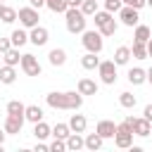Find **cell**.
Segmentation results:
<instances>
[{
    "instance_id": "46",
    "label": "cell",
    "mask_w": 152,
    "mask_h": 152,
    "mask_svg": "<svg viewBox=\"0 0 152 152\" xmlns=\"http://www.w3.org/2000/svg\"><path fill=\"white\" fill-rule=\"evenodd\" d=\"M5 133H7V131H5V128H0V142L5 140Z\"/></svg>"
},
{
    "instance_id": "43",
    "label": "cell",
    "mask_w": 152,
    "mask_h": 152,
    "mask_svg": "<svg viewBox=\"0 0 152 152\" xmlns=\"http://www.w3.org/2000/svg\"><path fill=\"white\" fill-rule=\"evenodd\" d=\"M66 5H69V7H81L83 0H66Z\"/></svg>"
},
{
    "instance_id": "35",
    "label": "cell",
    "mask_w": 152,
    "mask_h": 152,
    "mask_svg": "<svg viewBox=\"0 0 152 152\" xmlns=\"http://www.w3.org/2000/svg\"><path fill=\"white\" fill-rule=\"evenodd\" d=\"M64 150H66V140L55 138V140L50 142V152H64Z\"/></svg>"
},
{
    "instance_id": "8",
    "label": "cell",
    "mask_w": 152,
    "mask_h": 152,
    "mask_svg": "<svg viewBox=\"0 0 152 152\" xmlns=\"http://www.w3.org/2000/svg\"><path fill=\"white\" fill-rule=\"evenodd\" d=\"M21 69L26 71V76H40V64L33 55H21Z\"/></svg>"
},
{
    "instance_id": "24",
    "label": "cell",
    "mask_w": 152,
    "mask_h": 152,
    "mask_svg": "<svg viewBox=\"0 0 152 152\" xmlns=\"http://www.w3.org/2000/svg\"><path fill=\"white\" fill-rule=\"evenodd\" d=\"M138 43H147L150 38H152V31H150V26H145V24H138L135 26V36H133Z\"/></svg>"
},
{
    "instance_id": "31",
    "label": "cell",
    "mask_w": 152,
    "mask_h": 152,
    "mask_svg": "<svg viewBox=\"0 0 152 152\" xmlns=\"http://www.w3.org/2000/svg\"><path fill=\"white\" fill-rule=\"evenodd\" d=\"M45 5H48L52 12H66V10H69L66 0H45Z\"/></svg>"
},
{
    "instance_id": "48",
    "label": "cell",
    "mask_w": 152,
    "mask_h": 152,
    "mask_svg": "<svg viewBox=\"0 0 152 152\" xmlns=\"http://www.w3.org/2000/svg\"><path fill=\"white\" fill-rule=\"evenodd\" d=\"M147 5H150V7H152V0H147Z\"/></svg>"
},
{
    "instance_id": "26",
    "label": "cell",
    "mask_w": 152,
    "mask_h": 152,
    "mask_svg": "<svg viewBox=\"0 0 152 152\" xmlns=\"http://www.w3.org/2000/svg\"><path fill=\"white\" fill-rule=\"evenodd\" d=\"M95 55H97V52H86V55L81 57L83 69H97V66H100V59H97Z\"/></svg>"
},
{
    "instance_id": "13",
    "label": "cell",
    "mask_w": 152,
    "mask_h": 152,
    "mask_svg": "<svg viewBox=\"0 0 152 152\" xmlns=\"http://www.w3.org/2000/svg\"><path fill=\"white\" fill-rule=\"evenodd\" d=\"M86 126H88V121H86L83 114H71V119H69V128H71L74 133H83Z\"/></svg>"
},
{
    "instance_id": "45",
    "label": "cell",
    "mask_w": 152,
    "mask_h": 152,
    "mask_svg": "<svg viewBox=\"0 0 152 152\" xmlns=\"http://www.w3.org/2000/svg\"><path fill=\"white\" fill-rule=\"evenodd\" d=\"M147 83H150V86H152V66H150V69H147Z\"/></svg>"
},
{
    "instance_id": "2",
    "label": "cell",
    "mask_w": 152,
    "mask_h": 152,
    "mask_svg": "<svg viewBox=\"0 0 152 152\" xmlns=\"http://www.w3.org/2000/svg\"><path fill=\"white\" fill-rule=\"evenodd\" d=\"M64 19H66L69 33H83L86 31V14L81 12V7H69L64 12Z\"/></svg>"
},
{
    "instance_id": "28",
    "label": "cell",
    "mask_w": 152,
    "mask_h": 152,
    "mask_svg": "<svg viewBox=\"0 0 152 152\" xmlns=\"http://www.w3.org/2000/svg\"><path fill=\"white\" fill-rule=\"evenodd\" d=\"M71 133H74V131L69 128V124H57V126L52 128V135H55V138H62V140H66Z\"/></svg>"
},
{
    "instance_id": "21",
    "label": "cell",
    "mask_w": 152,
    "mask_h": 152,
    "mask_svg": "<svg viewBox=\"0 0 152 152\" xmlns=\"http://www.w3.org/2000/svg\"><path fill=\"white\" fill-rule=\"evenodd\" d=\"M0 81H2L5 86H12V83L17 81V71H14V66L5 64V66L0 69Z\"/></svg>"
},
{
    "instance_id": "18",
    "label": "cell",
    "mask_w": 152,
    "mask_h": 152,
    "mask_svg": "<svg viewBox=\"0 0 152 152\" xmlns=\"http://www.w3.org/2000/svg\"><path fill=\"white\" fill-rule=\"evenodd\" d=\"M48 59H50V64H52V66H62V64L66 62V52H64L62 48H55V50H50Z\"/></svg>"
},
{
    "instance_id": "25",
    "label": "cell",
    "mask_w": 152,
    "mask_h": 152,
    "mask_svg": "<svg viewBox=\"0 0 152 152\" xmlns=\"http://www.w3.org/2000/svg\"><path fill=\"white\" fill-rule=\"evenodd\" d=\"M131 55H133L135 59H147V43H138V40H133Z\"/></svg>"
},
{
    "instance_id": "9",
    "label": "cell",
    "mask_w": 152,
    "mask_h": 152,
    "mask_svg": "<svg viewBox=\"0 0 152 152\" xmlns=\"http://www.w3.org/2000/svg\"><path fill=\"white\" fill-rule=\"evenodd\" d=\"M24 121H26L24 114H7V119H5V131H7V133H21Z\"/></svg>"
},
{
    "instance_id": "16",
    "label": "cell",
    "mask_w": 152,
    "mask_h": 152,
    "mask_svg": "<svg viewBox=\"0 0 152 152\" xmlns=\"http://www.w3.org/2000/svg\"><path fill=\"white\" fill-rule=\"evenodd\" d=\"M24 116H26V121L38 124V121H43V109H40L38 104H28V107H26V112H24Z\"/></svg>"
},
{
    "instance_id": "32",
    "label": "cell",
    "mask_w": 152,
    "mask_h": 152,
    "mask_svg": "<svg viewBox=\"0 0 152 152\" xmlns=\"http://www.w3.org/2000/svg\"><path fill=\"white\" fill-rule=\"evenodd\" d=\"M24 112H26V104H21L19 100L7 102V114H24Z\"/></svg>"
},
{
    "instance_id": "27",
    "label": "cell",
    "mask_w": 152,
    "mask_h": 152,
    "mask_svg": "<svg viewBox=\"0 0 152 152\" xmlns=\"http://www.w3.org/2000/svg\"><path fill=\"white\" fill-rule=\"evenodd\" d=\"M102 140H104V138L95 131V133H90V135L86 138V147H88V150H100V147H102Z\"/></svg>"
},
{
    "instance_id": "37",
    "label": "cell",
    "mask_w": 152,
    "mask_h": 152,
    "mask_svg": "<svg viewBox=\"0 0 152 152\" xmlns=\"http://www.w3.org/2000/svg\"><path fill=\"white\" fill-rule=\"evenodd\" d=\"M121 7H124L121 0H104V10H107V12H119Z\"/></svg>"
},
{
    "instance_id": "30",
    "label": "cell",
    "mask_w": 152,
    "mask_h": 152,
    "mask_svg": "<svg viewBox=\"0 0 152 152\" xmlns=\"http://www.w3.org/2000/svg\"><path fill=\"white\" fill-rule=\"evenodd\" d=\"M93 17H95V26H97V28H102L107 21H112V19H114V17H112V12H107V10H104V12H95Z\"/></svg>"
},
{
    "instance_id": "12",
    "label": "cell",
    "mask_w": 152,
    "mask_h": 152,
    "mask_svg": "<svg viewBox=\"0 0 152 152\" xmlns=\"http://www.w3.org/2000/svg\"><path fill=\"white\" fill-rule=\"evenodd\" d=\"M133 133L140 135V138H147V135L152 133V121H147L145 116H142V119H135V128H133Z\"/></svg>"
},
{
    "instance_id": "36",
    "label": "cell",
    "mask_w": 152,
    "mask_h": 152,
    "mask_svg": "<svg viewBox=\"0 0 152 152\" xmlns=\"http://www.w3.org/2000/svg\"><path fill=\"white\" fill-rule=\"evenodd\" d=\"M100 33H102V36H114V33H116V21H114V19L107 21V24L100 28Z\"/></svg>"
},
{
    "instance_id": "11",
    "label": "cell",
    "mask_w": 152,
    "mask_h": 152,
    "mask_svg": "<svg viewBox=\"0 0 152 152\" xmlns=\"http://www.w3.org/2000/svg\"><path fill=\"white\" fill-rule=\"evenodd\" d=\"M95 131H97L102 138H114V133H116V124L109 121V119H102V121L95 126Z\"/></svg>"
},
{
    "instance_id": "17",
    "label": "cell",
    "mask_w": 152,
    "mask_h": 152,
    "mask_svg": "<svg viewBox=\"0 0 152 152\" xmlns=\"http://www.w3.org/2000/svg\"><path fill=\"white\" fill-rule=\"evenodd\" d=\"M131 57H133V55H131V48H128V45H121V48H116V52H114V64H128Z\"/></svg>"
},
{
    "instance_id": "39",
    "label": "cell",
    "mask_w": 152,
    "mask_h": 152,
    "mask_svg": "<svg viewBox=\"0 0 152 152\" xmlns=\"http://www.w3.org/2000/svg\"><path fill=\"white\" fill-rule=\"evenodd\" d=\"M10 48H12V38H0V55L7 52Z\"/></svg>"
},
{
    "instance_id": "4",
    "label": "cell",
    "mask_w": 152,
    "mask_h": 152,
    "mask_svg": "<svg viewBox=\"0 0 152 152\" xmlns=\"http://www.w3.org/2000/svg\"><path fill=\"white\" fill-rule=\"evenodd\" d=\"M81 43L88 52H102V33L100 31H83Z\"/></svg>"
},
{
    "instance_id": "14",
    "label": "cell",
    "mask_w": 152,
    "mask_h": 152,
    "mask_svg": "<svg viewBox=\"0 0 152 152\" xmlns=\"http://www.w3.org/2000/svg\"><path fill=\"white\" fill-rule=\"evenodd\" d=\"M2 59H5V64H10V66H17V64H21V55H19V48H10L7 52H2Z\"/></svg>"
},
{
    "instance_id": "40",
    "label": "cell",
    "mask_w": 152,
    "mask_h": 152,
    "mask_svg": "<svg viewBox=\"0 0 152 152\" xmlns=\"http://www.w3.org/2000/svg\"><path fill=\"white\" fill-rule=\"evenodd\" d=\"M36 152H50V145H43V142L38 140V145H36Z\"/></svg>"
},
{
    "instance_id": "42",
    "label": "cell",
    "mask_w": 152,
    "mask_h": 152,
    "mask_svg": "<svg viewBox=\"0 0 152 152\" xmlns=\"http://www.w3.org/2000/svg\"><path fill=\"white\" fill-rule=\"evenodd\" d=\"M31 2V7H36V10H40L43 5H45V0H28Z\"/></svg>"
},
{
    "instance_id": "23",
    "label": "cell",
    "mask_w": 152,
    "mask_h": 152,
    "mask_svg": "<svg viewBox=\"0 0 152 152\" xmlns=\"http://www.w3.org/2000/svg\"><path fill=\"white\" fill-rule=\"evenodd\" d=\"M81 147H86V138H81V133H71L69 138H66V150H81Z\"/></svg>"
},
{
    "instance_id": "38",
    "label": "cell",
    "mask_w": 152,
    "mask_h": 152,
    "mask_svg": "<svg viewBox=\"0 0 152 152\" xmlns=\"http://www.w3.org/2000/svg\"><path fill=\"white\" fill-rule=\"evenodd\" d=\"M124 5H128V7H135V10H140V7H145L147 5V0H121Z\"/></svg>"
},
{
    "instance_id": "3",
    "label": "cell",
    "mask_w": 152,
    "mask_h": 152,
    "mask_svg": "<svg viewBox=\"0 0 152 152\" xmlns=\"http://www.w3.org/2000/svg\"><path fill=\"white\" fill-rule=\"evenodd\" d=\"M114 145H116V147H121V150L133 147V131H131L124 121L116 126V133H114Z\"/></svg>"
},
{
    "instance_id": "41",
    "label": "cell",
    "mask_w": 152,
    "mask_h": 152,
    "mask_svg": "<svg viewBox=\"0 0 152 152\" xmlns=\"http://www.w3.org/2000/svg\"><path fill=\"white\" fill-rule=\"evenodd\" d=\"M142 114H145V119H147V121H152V104H147Z\"/></svg>"
},
{
    "instance_id": "33",
    "label": "cell",
    "mask_w": 152,
    "mask_h": 152,
    "mask_svg": "<svg viewBox=\"0 0 152 152\" xmlns=\"http://www.w3.org/2000/svg\"><path fill=\"white\" fill-rule=\"evenodd\" d=\"M81 12H83L86 17L95 14V12H97V0H83V5H81Z\"/></svg>"
},
{
    "instance_id": "20",
    "label": "cell",
    "mask_w": 152,
    "mask_h": 152,
    "mask_svg": "<svg viewBox=\"0 0 152 152\" xmlns=\"http://www.w3.org/2000/svg\"><path fill=\"white\" fill-rule=\"evenodd\" d=\"M33 135H36V140H45L48 135H52V128L45 121H38V124H33Z\"/></svg>"
},
{
    "instance_id": "15",
    "label": "cell",
    "mask_w": 152,
    "mask_h": 152,
    "mask_svg": "<svg viewBox=\"0 0 152 152\" xmlns=\"http://www.w3.org/2000/svg\"><path fill=\"white\" fill-rule=\"evenodd\" d=\"M78 93L81 95H97V83L90 78H81L78 81Z\"/></svg>"
},
{
    "instance_id": "29",
    "label": "cell",
    "mask_w": 152,
    "mask_h": 152,
    "mask_svg": "<svg viewBox=\"0 0 152 152\" xmlns=\"http://www.w3.org/2000/svg\"><path fill=\"white\" fill-rule=\"evenodd\" d=\"M135 102H138V100H135V95H133V93H121V95H119V104H121V107H126V109H133V107H135Z\"/></svg>"
},
{
    "instance_id": "5",
    "label": "cell",
    "mask_w": 152,
    "mask_h": 152,
    "mask_svg": "<svg viewBox=\"0 0 152 152\" xmlns=\"http://www.w3.org/2000/svg\"><path fill=\"white\" fill-rule=\"evenodd\" d=\"M97 71H100L102 83H107V86H114V83H116V64H114V59H109V62H100Z\"/></svg>"
},
{
    "instance_id": "47",
    "label": "cell",
    "mask_w": 152,
    "mask_h": 152,
    "mask_svg": "<svg viewBox=\"0 0 152 152\" xmlns=\"http://www.w3.org/2000/svg\"><path fill=\"white\" fill-rule=\"evenodd\" d=\"M2 10H5V5H2V2H0V17H2Z\"/></svg>"
},
{
    "instance_id": "19",
    "label": "cell",
    "mask_w": 152,
    "mask_h": 152,
    "mask_svg": "<svg viewBox=\"0 0 152 152\" xmlns=\"http://www.w3.org/2000/svg\"><path fill=\"white\" fill-rule=\"evenodd\" d=\"M128 81H131L133 86H140V83H145V81H147V71H145V69H140V66H135V69H131V71H128Z\"/></svg>"
},
{
    "instance_id": "6",
    "label": "cell",
    "mask_w": 152,
    "mask_h": 152,
    "mask_svg": "<svg viewBox=\"0 0 152 152\" xmlns=\"http://www.w3.org/2000/svg\"><path fill=\"white\" fill-rule=\"evenodd\" d=\"M17 14H19V21H21V26H26V28H33V26H38V19H40V14H38V10H36V7H21Z\"/></svg>"
},
{
    "instance_id": "34",
    "label": "cell",
    "mask_w": 152,
    "mask_h": 152,
    "mask_svg": "<svg viewBox=\"0 0 152 152\" xmlns=\"http://www.w3.org/2000/svg\"><path fill=\"white\" fill-rule=\"evenodd\" d=\"M17 17H19V14H17V10H12V7H5V10H2V17H0V19H2L5 24H12V21H14Z\"/></svg>"
},
{
    "instance_id": "7",
    "label": "cell",
    "mask_w": 152,
    "mask_h": 152,
    "mask_svg": "<svg viewBox=\"0 0 152 152\" xmlns=\"http://www.w3.org/2000/svg\"><path fill=\"white\" fill-rule=\"evenodd\" d=\"M119 19H121V24L124 26H138V10L135 7H128V5H124L121 10H119Z\"/></svg>"
},
{
    "instance_id": "10",
    "label": "cell",
    "mask_w": 152,
    "mask_h": 152,
    "mask_svg": "<svg viewBox=\"0 0 152 152\" xmlns=\"http://www.w3.org/2000/svg\"><path fill=\"white\" fill-rule=\"evenodd\" d=\"M48 36H50V33H48V28H43V26H33V28H31V33H28V40H31L33 45H38V48H40V45H45V43H48Z\"/></svg>"
},
{
    "instance_id": "1",
    "label": "cell",
    "mask_w": 152,
    "mask_h": 152,
    "mask_svg": "<svg viewBox=\"0 0 152 152\" xmlns=\"http://www.w3.org/2000/svg\"><path fill=\"white\" fill-rule=\"evenodd\" d=\"M45 102L52 109H78L83 104V95L78 90H66V93H48Z\"/></svg>"
},
{
    "instance_id": "44",
    "label": "cell",
    "mask_w": 152,
    "mask_h": 152,
    "mask_svg": "<svg viewBox=\"0 0 152 152\" xmlns=\"http://www.w3.org/2000/svg\"><path fill=\"white\" fill-rule=\"evenodd\" d=\"M147 57H152V38L147 40Z\"/></svg>"
},
{
    "instance_id": "22",
    "label": "cell",
    "mask_w": 152,
    "mask_h": 152,
    "mask_svg": "<svg viewBox=\"0 0 152 152\" xmlns=\"http://www.w3.org/2000/svg\"><path fill=\"white\" fill-rule=\"evenodd\" d=\"M10 38H12V45H14V48H21V45L28 43V33H26L24 28H14Z\"/></svg>"
},
{
    "instance_id": "49",
    "label": "cell",
    "mask_w": 152,
    "mask_h": 152,
    "mask_svg": "<svg viewBox=\"0 0 152 152\" xmlns=\"http://www.w3.org/2000/svg\"><path fill=\"white\" fill-rule=\"evenodd\" d=\"M0 2H2V0H0Z\"/></svg>"
}]
</instances>
